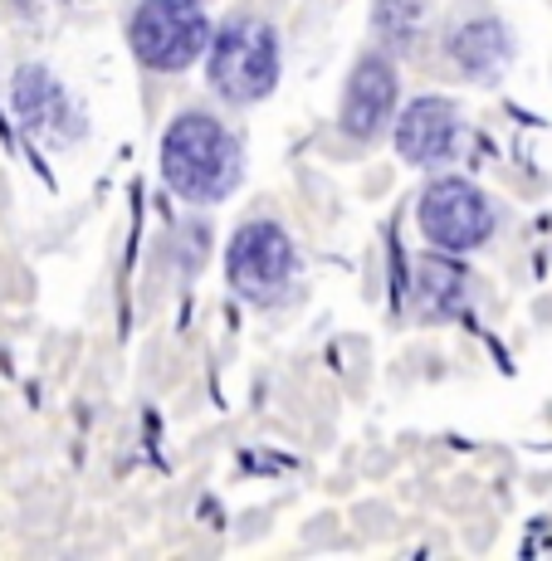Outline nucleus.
Returning a JSON list of instances; mask_svg holds the SVG:
<instances>
[{
    "label": "nucleus",
    "mask_w": 552,
    "mask_h": 561,
    "mask_svg": "<svg viewBox=\"0 0 552 561\" xmlns=\"http://www.w3.org/2000/svg\"><path fill=\"white\" fill-rule=\"evenodd\" d=\"M161 176L181 201L215 205L240 186L245 152L221 117L191 107V113L171 117L167 137H161Z\"/></svg>",
    "instance_id": "nucleus-1"
},
{
    "label": "nucleus",
    "mask_w": 552,
    "mask_h": 561,
    "mask_svg": "<svg viewBox=\"0 0 552 561\" xmlns=\"http://www.w3.org/2000/svg\"><path fill=\"white\" fill-rule=\"evenodd\" d=\"M211 89L250 107L279 89V35L264 15H230L211 39Z\"/></svg>",
    "instance_id": "nucleus-2"
},
{
    "label": "nucleus",
    "mask_w": 552,
    "mask_h": 561,
    "mask_svg": "<svg viewBox=\"0 0 552 561\" xmlns=\"http://www.w3.org/2000/svg\"><path fill=\"white\" fill-rule=\"evenodd\" d=\"M133 54L157 73H181L211 54V15H205V0H143L133 10V25H127Z\"/></svg>",
    "instance_id": "nucleus-3"
},
{
    "label": "nucleus",
    "mask_w": 552,
    "mask_h": 561,
    "mask_svg": "<svg viewBox=\"0 0 552 561\" xmlns=\"http://www.w3.org/2000/svg\"><path fill=\"white\" fill-rule=\"evenodd\" d=\"M294 240H289L284 225L274 220H250L235 230L230 254H225V274H230V288L255 308H269L289 294L294 284Z\"/></svg>",
    "instance_id": "nucleus-4"
},
{
    "label": "nucleus",
    "mask_w": 552,
    "mask_h": 561,
    "mask_svg": "<svg viewBox=\"0 0 552 561\" xmlns=\"http://www.w3.org/2000/svg\"><path fill=\"white\" fill-rule=\"evenodd\" d=\"M416 215H420L426 240L446 254H470L494 234V201L474 181H460V176L430 181L420 191Z\"/></svg>",
    "instance_id": "nucleus-5"
},
{
    "label": "nucleus",
    "mask_w": 552,
    "mask_h": 561,
    "mask_svg": "<svg viewBox=\"0 0 552 561\" xmlns=\"http://www.w3.org/2000/svg\"><path fill=\"white\" fill-rule=\"evenodd\" d=\"M396 99H402V79H396V64L386 54H362L348 73V89H342V113L338 127L352 142H372L382 137V127L392 123Z\"/></svg>",
    "instance_id": "nucleus-6"
},
{
    "label": "nucleus",
    "mask_w": 552,
    "mask_h": 561,
    "mask_svg": "<svg viewBox=\"0 0 552 561\" xmlns=\"http://www.w3.org/2000/svg\"><path fill=\"white\" fill-rule=\"evenodd\" d=\"M10 93H15V113H20V123H25V133L49 137V142H74V137H79L83 117L74 113V99L54 83L49 69H40V64L15 69Z\"/></svg>",
    "instance_id": "nucleus-7"
},
{
    "label": "nucleus",
    "mask_w": 552,
    "mask_h": 561,
    "mask_svg": "<svg viewBox=\"0 0 552 561\" xmlns=\"http://www.w3.org/2000/svg\"><path fill=\"white\" fill-rule=\"evenodd\" d=\"M446 54L470 79H494L514 54V39H508L504 20L489 15V10H460L446 30Z\"/></svg>",
    "instance_id": "nucleus-8"
},
{
    "label": "nucleus",
    "mask_w": 552,
    "mask_h": 561,
    "mask_svg": "<svg viewBox=\"0 0 552 561\" xmlns=\"http://www.w3.org/2000/svg\"><path fill=\"white\" fill-rule=\"evenodd\" d=\"M460 147V113L450 99H416L396 123V152L416 167H440Z\"/></svg>",
    "instance_id": "nucleus-9"
},
{
    "label": "nucleus",
    "mask_w": 552,
    "mask_h": 561,
    "mask_svg": "<svg viewBox=\"0 0 552 561\" xmlns=\"http://www.w3.org/2000/svg\"><path fill=\"white\" fill-rule=\"evenodd\" d=\"M416 288H420V304H426L430 318H460L470 308V274H464L454 259H420V274H416Z\"/></svg>",
    "instance_id": "nucleus-10"
},
{
    "label": "nucleus",
    "mask_w": 552,
    "mask_h": 561,
    "mask_svg": "<svg viewBox=\"0 0 552 561\" xmlns=\"http://www.w3.org/2000/svg\"><path fill=\"white\" fill-rule=\"evenodd\" d=\"M372 30L392 54H416L420 35H426V5L420 0H376Z\"/></svg>",
    "instance_id": "nucleus-11"
}]
</instances>
